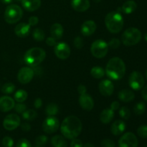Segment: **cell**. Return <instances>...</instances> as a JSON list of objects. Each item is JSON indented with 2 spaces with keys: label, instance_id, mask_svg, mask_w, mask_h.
Returning a JSON list of instances; mask_svg holds the SVG:
<instances>
[{
  "label": "cell",
  "instance_id": "6da1fadb",
  "mask_svg": "<svg viewBox=\"0 0 147 147\" xmlns=\"http://www.w3.org/2000/svg\"><path fill=\"white\" fill-rule=\"evenodd\" d=\"M83 125L81 121L75 116H69L62 122L60 131L63 136L68 139L77 138L81 133Z\"/></svg>",
  "mask_w": 147,
  "mask_h": 147
},
{
  "label": "cell",
  "instance_id": "7a4b0ae2",
  "mask_svg": "<svg viewBox=\"0 0 147 147\" xmlns=\"http://www.w3.org/2000/svg\"><path fill=\"white\" fill-rule=\"evenodd\" d=\"M105 73L110 79L120 80L126 73V65L122 59L117 57H113L108 63Z\"/></svg>",
  "mask_w": 147,
  "mask_h": 147
},
{
  "label": "cell",
  "instance_id": "3957f363",
  "mask_svg": "<svg viewBox=\"0 0 147 147\" xmlns=\"http://www.w3.org/2000/svg\"><path fill=\"white\" fill-rule=\"evenodd\" d=\"M106 28L113 34H117L121 31L124 24V21L121 14L119 11H111L105 18Z\"/></svg>",
  "mask_w": 147,
  "mask_h": 147
},
{
  "label": "cell",
  "instance_id": "277c9868",
  "mask_svg": "<svg viewBox=\"0 0 147 147\" xmlns=\"http://www.w3.org/2000/svg\"><path fill=\"white\" fill-rule=\"evenodd\" d=\"M46 53L40 47H32L25 53L24 56V62L30 67L39 65L45 59Z\"/></svg>",
  "mask_w": 147,
  "mask_h": 147
},
{
  "label": "cell",
  "instance_id": "5b68a950",
  "mask_svg": "<svg viewBox=\"0 0 147 147\" xmlns=\"http://www.w3.org/2000/svg\"><path fill=\"white\" fill-rule=\"evenodd\" d=\"M142 37L140 30L135 27H129L122 34V42L126 46L135 45L141 41Z\"/></svg>",
  "mask_w": 147,
  "mask_h": 147
},
{
  "label": "cell",
  "instance_id": "8992f818",
  "mask_svg": "<svg viewBox=\"0 0 147 147\" xmlns=\"http://www.w3.org/2000/svg\"><path fill=\"white\" fill-rule=\"evenodd\" d=\"M23 11L21 7L16 4H10L4 11V20L8 24H15L22 17Z\"/></svg>",
  "mask_w": 147,
  "mask_h": 147
},
{
  "label": "cell",
  "instance_id": "52a82bcc",
  "mask_svg": "<svg viewBox=\"0 0 147 147\" xmlns=\"http://www.w3.org/2000/svg\"><path fill=\"white\" fill-rule=\"evenodd\" d=\"M90 52L93 57L96 58H103L109 52V45L104 40H97L92 43Z\"/></svg>",
  "mask_w": 147,
  "mask_h": 147
},
{
  "label": "cell",
  "instance_id": "ba28073f",
  "mask_svg": "<svg viewBox=\"0 0 147 147\" xmlns=\"http://www.w3.org/2000/svg\"><path fill=\"white\" fill-rule=\"evenodd\" d=\"M129 84L134 90H139L144 86V78L139 71H133L129 76Z\"/></svg>",
  "mask_w": 147,
  "mask_h": 147
},
{
  "label": "cell",
  "instance_id": "9c48e42d",
  "mask_svg": "<svg viewBox=\"0 0 147 147\" xmlns=\"http://www.w3.org/2000/svg\"><path fill=\"white\" fill-rule=\"evenodd\" d=\"M60 121L55 116H48L42 123V129L47 134H51L58 130Z\"/></svg>",
  "mask_w": 147,
  "mask_h": 147
},
{
  "label": "cell",
  "instance_id": "30bf717a",
  "mask_svg": "<svg viewBox=\"0 0 147 147\" xmlns=\"http://www.w3.org/2000/svg\"><path fill=\"white\" fill-rule=\"evenodd\" d=\"M21 119L17 114L11 113L7 115L3 121V126L7 131H13L20 126Z\"/></svg>",
  "mask_w": 147,
  "mask_h": 147
},
{
  "label": "cell",
  "instance_id": "8fae6325",
  "mask_svg": "<svg viewBox=\"0 0 147 147\" xmlns=\"http://www.w3.org/2000/svg\"><path fill=\"white\" fill-rule=\"evenodd\" d=\"M119 146V147H137L138 139L134 134L127 132L120 138Z\"/></svg>",
  "mask_w": 147,
  "mask_h": 147
},
{
  "label": "cell",
  "instance_id": "7c38bea8",
  "mask_svg": "<svg viewBox=\"0 0 147 147\" xmlns=\"http://www.w3.org/2000/svg\"><path fill=\"white\" fill-rule=\"evenodd\" d=\"M55 54L58 58L65 60L68 58L70 55V46L65 42H58L55 45Z\"/></svg>",
  "mask_w": 147,
  "mask_h": 147
},
{
  "label": "cell",
  "instance_id": "4fadbf2b",
  "mask_svg": "<svg viewBox=\"0 0 147 147\" xmlns=\"http://www.w3.org/2000/svg\"><path fill=\"white\" fill-rule=\"evenodd\" d=\"M34 72L30 67H24L21 68L17 75L19 82L22 84H27L33 78Z\"/></svg>",
  "mask_w": 147,
  "mask_h": 147
},
{
  "label": "cell",
  "instance_id": "5bb4252c",
  "mask_svg": "<svg viewBox=\"0 0 147 147\" xmlns=\"http://www.w3.org/2000/svg\"><path fill=\"white\" fill-rule=\"evenodd\" d=\"M99 91L103 96H110L113 94L114 86L110 80H103L100 82L98 86Z\"/></svg>",
  "mask_w": 147,
  "mask_h": 147
},
{
  "label": "cell",
  "instance_id": "9a60e30c",
  "mask_svg": "<svg viewBox=\"0 0 147 147\" xmlns=\"http://www.w3.org/2000/svg\"><path fill=\"white\" fill-rule=\"evenodd\" d=\"M79 104L83 110L88 111H91L94 107V101H93V98L86 93L80 95L79 97Z\"/></svg>",
  "mask_w": 147,
  "mask_h": 147
},
{
  "label": "cell",
  "instance_id": "2e32d148",
  "mask_svg": "<svg viewBox=\"0 0 147 147\" xmlns=\"http://www.w3.org/2000/svg\"><path fill=\"white\" fill-rule=\"evenodd\" d=\"M15 106V102L12 98L9 96H1L0 98V111L2 112H8L12 110Z\"/></svg>",
  "mask_w": 147,
  "mask_h": 147
},
{
  "label": "cell",
  "instance_id": "e0dca14e",
  "mask_svg": "<svg viewBox=\"0 0 147 147\" xmlns=\"http://www.w3.org/2000/svg\"><path fill=\"white\" fill-rule=\"evenodd\" d=\"M97 25L93 20H87L81 26V33L84 36H90L96 32Z\"/></svg>",
  "mask_w": 147,
  "mask_h": 147
},
{
  "label": "cell",
  "instance_id": "ac0fdd59",
  "mask_svg": "<svg viewBox=\"0 0 147 147\" xmlns=\"http://www.w3.org/2000/svg\"><path fill=\"white\" fill-rule=\"evenodd\" d=\"M31 26L27 23L22 22L17 24L14 28V33L19 37H26L30 34Z\"/></svg>",
  "mask_w": 147,
  "mask_h": 147
},
{
  "label": "cell",
  "instance_id": "d6986e66",
  "mask_svg": "<svg viewBox=\"0 0 147 147\" xmlns=\"http://www.w3.org/2000/svg\"><path fill=\"white\" fill-rule=\"evenodd\" d=\"M71 6L76 11L83 12L89 9L90 1L89 0H72Z\"/></svg>",
  "mask_w": 147,
  "mask_h": 147
},
{
  "label": "cell",
  "instance_id": "ffe728a7",
  "mask_svg": "<svg viewBox=\"0 0 147 147\" xmlns=\"http://www.w3.org/2000/svg\"><path fill=\"white\" fill-rule=\"evenodd\" d=\"M21 1L24 9L28 11H36L41 6V0H22Z\"/></svg>",
  "mask_w": 147,
  "mask_h": 147
},
{
  "label": "cell",
  "instance_id": "44dd1931",
  "mask_svg": "<svg viewBox=\"0 0 147 147\" xmlns=\"http://www.w3.org/2000/svg\"><path fill=\"white\" fill-rule=\"evenodd\" d=\"M126 123L122 120H117L113 122L111 127V131L114 136H119L124 132Z\"/></svg>",
  "mask_w": 147,
  "mask_h": 147
},
{
  "label": "cell",
  "instance_id": "7402d4cb",
  "mask_svg": "<svg viewBox=\"0 0 147 147\" xmlns=\"http://www.w3.org/2000/svg\"><path fill=\"white\" fill-rule=\"evenodd\" d=\"M119 100H121L124 103H129V102L132 101L134 99L135 95L132 90H129V89H123L121 90L118 94Z\"/></svg>",
  "mask_w": 147,
  "mask_h": 147
},
{
  "label": "cell",
  "instance_id": "603a6c76",
  "mask_svg": "<svg viewBox=\"0 0 147 147\" xmlns=\"http://www.w3.org/2000/svg\"><path fill=\"white\" fill-rule=\"evenodd\" d=\"M50 34L56 40H60L63 35V27L59 23H55L50 27Z\"/></svg>",
  "mask_w": 147,
  "mask_h": 147
},
{
  "label": "cell",
  "instance_id": "cb8c5ba5",
  "mask_svg": "<svg viewBox=\"0 0 147 147\" xmlns=\"http://www.w3.org/2000/svg\"><path fill=\"white\" fill-rule=\"evenodd\" d=\"M114 117V111L111 109H104L100 115V120L104 124L110 123Z\"/></svg>",
  "mask_w": 147,
  "mask_h": 147
},
{
  "label": "cell",
  "instance_id": "d4e9b609",
  "mask_svg": "<svg viewBox=\"0 0 147 147\" xmlns=\"http://www.w3.org/2000/svg\"><path fill=\"white\" fill-rule=\"evenodd\" d=\"M137 8V4L134 0H128L126 2L123 3L121 7L122 11L125 14H131Z\"/></svg>",
  "mask_w": 147,
  "mask_h": 147
},
{
  "label": "cell",
  "instance_id": "484cf974",
  "mask_svg": "<svg viewBox=\"0 0 147 147\" xmlns=\"http://www.w3.org/2000/svg\"><path fill=\"white\" fill-rule=\"evenodd\" d=\"M51 144L53 147H67V143L65 139L60 135L53 136L51 139Z\"/></svg>",
  "mask_w": 147,
  "mask_h": 147
},
{
  "label": "cell",
  "instance_id": "4316f807",
  "mask_svg": "<svg viewBox=\"0 0 147 147\" xmlns=\"http://www.w3.org/2000/svg\"><path fill=\"white\" fill-rule=\"evenodd\" d=\"M105 70L100 66H95L90 70V75L94 78L100 79L105 76Z\"/></svg>",
  "mask_w": 147,
  "mask_h": 147
},
{
  "label": "cell",
  "instance_id": "83f0119b",
  "mask_svg": "<svg viewBox=\"0 0 147 147\" xmlns=\"http://www.w3.org/2000/svg\"><path fill=\"white\" fill-rule=\"evenodd\" d=\"M27 96H28V93L27 91H25L24 90H18L17 91H16V93H14V100L17 102V103H23V102L25 101L27 98Z\"/></svg>",
  "mask_w": 147,
  "mask_h": 147
},
{
  "label": "cell",
  "instance_id": "f1b7e54d",
  "mask_svg": "<svg viewBox=\"0 0 147 147\" xmlns=\"http://www.w3.org/2000/svg\"><path fill=\"white\" fill-rule=\"evenodd\" d=\"M59 108L55 103H50L47 106L45 109L46 114L48 116H54L58 113Z\"/></svg>",
  "mask_w": 147,
  "mask_h": 147
},
{
  "label": "cell",
  "instance_id": "f546056e",
  "mask_svg": "<svg viewBox=\"0 0 147 147\" xmlns=\"http://www.w3.org/2000/svg\"><path fill=\"white\" fill-rule=\"evenodd\" d=\"M23 119L26 121H32L37 118V113L34 110L30 109V110H26L25 111L22 113Z\"/></svg>",
  "mask_w": 147,
  "mask_h": 147
},
{
  "label": "cell",
  "instance_id": "4dcf8cb0",
  "mask_svg": "<svg viewBox=\"0 0 147 147\" xmlns=\"http://www.w3.org/2000/svg\"><path fill=\"white\" fill-rule=\"evenodd\" d=\"M32 37L36 41L42 42L45 38V34L41 29L35 28L32 32Z\"/></svg>",
  "mask_w": 147,
  "mask_h": 147
},
{
  "label": "cell",
  "instance_id": "1f68e13d",
  "mask_svg": "<svg viewBox=\"0 0 147 147\" xmlns=\"http://www.w3.org/2000/svg\"><path fill=\"white\" fill-rule=\"evenodd\" d=\"M146 111V105L144 102H139L134 108V111L136 115H142Z\"/></svg>",
  "mask_w": 147,
  "mask_h": 147
},
{
  "label": "cell",
  "instance_id": "d6a6232c",
  "mask_svg": "<svg viewBox=\"0 0 147 147\" xmlns=\"http://www.w3.org/2000/svg\"><path fill=\"white\" fill-rule=\"evenodd\" d=\"M15 90V86L11 83H7L1 87V92L5 94H10Z\"/></svg>",
  "mask_w": 147,
  "mask_h": 147
},
{
  "label": "cell",
  "instance_id": "836d02e7",
  "mask_svg": "<svg viewBox=\"0 0 147 147\" xmlns=\"http://www.w3.org/2000/svg\"><path fill=\"white\" fill-rule=\"evenodd\" d=\"M119 115H120V116L123 119L128 120L131 116L130 110L127 107H126V106H123V107L119 109Z\"/></svg>",
  "mask_w": 147,
  "mask_h": 147
},
{
  "label": "cell",
  "instance_id": "e575fe53",
  "mask_svg": "<svg viewBox=\"0 0 147 147\" xmlns=\"http://www.w3.org/2000/svg\"><path fill=\"white\" fill-rule=\"evenodd\" d=\"M47 140H48V139H47V136H45V135H41V136H39L36 138L35 144L37 146H42L43 145L47 143Z\"/></svg>",
  "mask_w": 147,
  "mask_h": 147
},
{
  "label": "cell",
  "instance_id": "d590c367",
  "mask_svg": "<svg viewBox=\"0 0 147 147\" xmlns=\"http://www.w3.org/2000/svg\"><path fill=\"white\" fill-rule=\"evenodd\" d=\"M137 134L140 137L147 138V125H143L138 128Z\"/></svg>",
  "mask_w": 147,
  "mask_h": 147
},
{
  "label": "cell",
  "instance_id": "8d00e7d4",
  "mask_svg": "<svg viewBox=\"0 0 147 147\" xmlns=\"http://www.w3.org/2000/svg\"><path fill=\"white\" fill-rule=\"evenodd\" d=\"M14 111H15L17 113H22L23 112L27 110V106L25 104L22 103H18L17 104H16L14 107Z\"/></svg>",
  "mask_w": 147,
  "mask_h": 147
},
{
  "label": "cell",
  "instance_id": "74e56055",
  "mask_svg": "<svg viewBox=\"0 0 147 147\" xmlns=\"http://www.w3.org/2000/svg\"><path fill=\"white\" fill-rule=\"evenodd\" d=\"M2 145L4 147H12L14 145V141L9 136H5L2 139Z\"/></svg>",
  "mask_w": 147,
  "mask_h": 147
},
{
  "label": "cell",
  "instance_id": "f35d334b",
  "mask_svg": "<svg viewBox=\"0 0 147 147\" xmlns=\"http://www.w3.org/2000/svg\"><path fill=\"white\" fill-rule=\"evenodd\" d=\"M73 44L77 49H81L84 45V41L82 37H76L73 40Z\"/></svg>",
  "mask_w": 147,
  "mask_h": 147
},
{
  "label": "cell",
  "instance_id": "ab89813d",
  "mask_svg": "<svg viewBox=\"0 0 147 147\" xmlns=\"http://www.w3.org/2000/svg\"><path fill=\"white\" fill-rule=\"evenodd\" d=\"M120 40L117 38H112L109 42L108 45L111 49H117L120 46Z\"/></svg>",
  "mask_w": 147,
  "mask_h": 147
},
{
  "label": "cell",
  "instance_id": "60d3db41",
  "mask_svg": "<svg viewBox=\"0 0 147 147\" xmlns=\"http://www.w3.org/2000/svg\"><path fill=\"white\" fill-rule=\"evenodd\" d=\"M17 147H32V145L27 139H21L17 142Z\"/></svg>",
  "mask_w": 147,
  "mask_h": 147
},
{
  "label": "cell",
  "instance_id": "b9f144b4",
  "mask_svg": "<svg viewBox=\"0 0 147 147\" xmlns=\"http://www.w3.org/2000/svg\"><path fill=\"white\" fill-rule=\"evenodd\" d=\"M101 146L102 147H115L116 144L115 142L111 139H103L101 142Z\"/></svg>",
  "mask_w": 147,
  "mask_h": 147
},
{
  "label": "cell",
  "instance_id": "7bdbcfd3",
  "mask_svg": "<svg viewBox=\"0 0 147 147\" xmlns=\"http://www.w3.org/2000/svg\"><path fill=\"white\" fill-rule=\"evenodd\" d=\"M83 144L80 139H72V142L70 143V147H83Z\"/></svg>",
  "mask_w": 147,
  "mask_h": 147
},
{
  "label": "cell",
  "instance_id": "ee69618b",
  "mask_svg": "<svg viewBox=\"0 0 147 147\" xmlns=\"http://www.w3.org/2000/svg\"><path fill=\"white\" fill-rule=\"evenodd\" d=\"M39 22V19L37 17H35V16H32V17H30L28 20V24H30V26H35L38 24Z\"/></svg>",
  "mask_w": 147,
  "mask_h": 147
},
{
  "label": "cell",
  "instance_id": "f6af8a7d",
  "mask_svg": "<svg viewBox=\"0 0 147 147\" xmlns=\"http://www.w3.org/2000/svg\"><path fill=\"white\" fill-rule=\"evenodd\" d=\"M46 44L48 46H54L57 44L56 42V40L55 38H53V37H47V40H46Z\"/></svg>",
  "mask_w": 147,
  "mask_h": 147
},
{
  "label": "cell",
  "instance_id": "bcb514c9",
  "mask_svg": "<svg viewBox=\"0 0 147 147\" xmlns=\"http://www.w3.org/2000/svg\"><path fill=\"white\" fill-rule=\"evenodd\" d=\"M21 129L25 132H28L31 130V126L28 123H23L21 124Z\"/></svg>",
  "mask_w": 147,
  "mask_h": 147
},
{
  "label": "cell",
  "instance_id": "7dc6e473",
  "mask_svg": "<svg viewBox=\"0 0 147 147\" xmlns=\"http://www.w3.org/2000/svg\"><path fill=\"white\" fill-rule=\"evenodd\" d=\"M120 107V104L118 101L115 100V101H113L111 104V109H112L113 111H116L119 109Z\"/></svg>",
  "mask_w": 147,
  "mask_h": 147
},
{
  "label": "cell",
  "instance_id": "c3c4849f",
  "mask_svg": "<svg viewBox=\"0 0 147 147\" xmlns=\"http://www.w3.org/2000/svg\"><path fill=\"white\" fill-rule=\"evenodd\" d=\"M34 106L36 109H40L42 106V100H41V98H37L34 100Z\"/></svg>",
  "mask_w": 147,
  "mask_h": 147
},
{
  "label": "cell",
  "instance_id": "681fc988",
  "mask_svg": "<svg viewBox=\"0 0 147 147\" xmlns=\"http://www.w3.org/2000/svg\"><path fill=\"white\" fill-rule=\"evenodd\" d=\"M78 92L79 93V94L82 95L86 93V86H83V85H80V86L78 87Z\"/></svg>",
  "mask_w": 147,
  "mask_h": 147
},
{
  "label": "cell",
  "instance_id": "f907efd6",
  "mask_svg": "<svg viewBox=\"0 0 147 147\" xmlns=\"http://www.w3.org/2000/svg\"><path fill=\"white\" fill-rule=\"evenodd\" d=\"M142 98H143L146 101H147V86H145L143 88V90H142Z\"/></svg>",
  "mask_w": 147,
  "mask_h": 147
},
{
  "label": "cell",
  "instance_id": "816d5d0a",
  "mask_svg": "<svg viewBox=\"0 0 147 147\" xmlns=\"http://www.w3.org/2000/svg\"><path fill=\"white\" fill-rule=\"evenodd\" d=\"M3 4H10V3L12 1V0H0Z\"/></svg>",
  "mask_w": 147,
  "mask_h": 147
},
{
  "label": "cell",
  "instance_id": "f5cc1de1",
  "mask_svg": "<svg viewBox=\"0 0 147 147\" xmlns=\"http://www.w3.org/2000/svg\"><path fill=\"white\" fill-rule=\"evenodd\" d=\"M83 147H95V146L93 144L87 143V144H86L85 145H83Z\"/></svg>",
  "mask_w": 147,
  "mask_h": 147
},
{
  "label": "cell",
  "instance_id": "db71d44e",
  "mask_svg": "<svg viewBox=\"0 0 147 147\" xmlns=\"http://www.w3.org/2000/svg\"><path fill=\"white\" fill-rule=\"evenodd\" d=\"M144 39H145V40L147 42V32H146V34H144Z\"/></svg>",
  "mask_w": 147,
  "mask_h": 147
},
{
  "label": "cell",
  "instance_id": "11a10c76",
  "mask_svg": "<svg viewBox=\"0 0 147 147\" xmlns=\"http://www.w3.org/2000/svg\"><path fill=\"white\" fill-rule=\"evenodd\" d=\"M93 1H94L95 2H99V1H100V0H93Z\"/></svg>",
  "mask_w": 147,
  "mask_h": 147
},
{
  "label": "cell",
  "instance_id": "9f6ffc18",
  "mask_svg": "<svg viewBox=\"0 0 147 147\" xmlns=\"http://www.w3.org/2000/svg\"><path fill=\"white\" fill-rule=\"evenodd\" d=\"M146 80H147V69H146Z\"/></svg>",
  "mask_w": 147,
  "mask_h": 147
},
{
  "label": "cell",
  "instance_id": "6f0895ef",
  "mask_svg": "<svg viewBox=\"0 0 147 147\" xmlns=\"http://www.w3.org/2000/svg\"><path fill=\"white\" fill-rule=\"evenodd\" d=\"M34 147H42V146H37V145H36V146H34Z\"/></svg>",
  "mask_w": 147,
  "mask_h": 147
},
{
  "label": "cell",
  "instance_id": "680465c9",
  "mask_svg": "<svg viewBox=\"0 0 147 147\" xmlns=\"http://www.w3.org/2000/svg\"><path fill=\"white\" fill-rule=\"evenodd\" d=\"M16 1H21L22 0H16Z\"/></svg>",
  "mask_w": 147,
  "mask_h": 147
},
{
  "label": "cell",
  "instance_id": "91938a15",
  "mask_svg": "<svg viewBox=\"0 0 147 147\" xmlns=\"http://www.w3.org/2000/svg\"><path fill=\"white\" fill-rule=\"evenodd\" d=\"M144 147H147V146H144Z\"/></svg>",
  "mask_w": 147,
  "mask_h": 147
}]
</instances>
